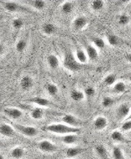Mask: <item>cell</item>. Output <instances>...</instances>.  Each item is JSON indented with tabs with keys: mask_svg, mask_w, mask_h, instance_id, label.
<instances>
[{
	"mask_svg": "<svg viewBox=\"0 0 131 159\" xmlns=\"http://www.w3.org/2000/svg\"><path fill=\"white\" fill-rule=\"evenodd\" d=\"M46 130L50 133L61 134V135H66L69 134H77L81 131L80 128H75L69 126L65 124H49L46 127Z\"/></svg>",
	"mask_w": 131,
	"mask_h": 159,
	"instance_id": "6da1fadb",
	"label": "cell"
},
{
	"mask_svg": "<svg viewBox=\"0 0 131 159\" xmlns=\"http://www.w3.org/2000/svg\"><path fill=\"white\" fill-rule=\"evenodd\" d=\"M13 127L15 131H17L25 137L32 138L36 137L38 134V130L33 126L24 125L20 124H14Z\"/></svg>",
	"mask_w": 131,
	"mask_h": 159,
	"instance_id": "7a4b0ae2",
	"label": "cell"
},
{
	"mask_svg": "<svg viewBox=\"0 0 131 159\" xmlns=\"http://www.w3.org/2000/svg\"><path fill=\"white\" fill-rule=\"evenodd\" d=\"M64 66L71 71H77L80 69L81 64L75 59V56L71 53L66 55L63 61Z\"/></svg>",
	"mask_w": 131,
	"mask_h": 159,
	"instance_id": "3957f363",
	"label": "cell"
},
{
	"mask_svg": "<svg viewBox=\"0 0 131 159\" xmlns=\"http://www.w3.org/2000/svg\"><path fill=\"white\" fill-rule=\"evenodd\" d=\"M131 107L129 104L124 103L118 106L116 110V117L119 120L126 119L129 115Z\"/></svg>",
	"mask_w": 131,
	"mask_h": 159,
	"instance_id": "277c9868",
	"label": "cell"
},
{
	"mask_svg": "<svg viewBox=\"0 0 131 159\" xmlns=\"http://www.w3.org/2000/svg\"><path fill=\"white\" fill-rule=\"evenodd\" d=\"M2 5L5 9L10 12H23V11H26V8L23 7V4H19L16 2L7 1L2 3Z\"/></svg>",
	"mask_w": 131,
	"mask_h": 159,
	"instance_id": "5b68a950",
	"label": "cell"
},
{
	"mask_svg": "<svg viewBox=\"0 0 131 159\" xmlns=\"http://www.w3.org/2000/svg\"><path fill=\"white\" fill-rule=\"evenodd\" d=\"M61 120L64 124L75 128H79V127L83 124V121L79 119L73 115L69 114L65 115L62 117Z\"/></svg>",
	"mask_w": 131,
	"mask_h": 159,
	"instance_id": "8992f818",
	"label": "cell"
},
{
	"mask_svg": "<svg viewBox=\"0 0 131 159\" xmlns=\"http://www.w3.org/2000/svg\"><path fill=\"white\" fill-rule=\"evenodd\" d=\"M5 115L11 119H20L23 116V112L20 109L16 107H7L4 111Z\"/></svg>",
	"mask_w": 131,
	"mask_h": 159,
	"instance_id": "52a82bcc",
	"label": "cell"
},
{
	"mask_svg": "<svg viewBox=\"0 0 131 159\" xmlns=\"http://www.w3.org/2000/svg\"><path fill=\"white\" fill-rule=\"evenodd\" d=\"M38 147L40 150L45 152L52 153L57 150V147L48 140H43L39 142Z\"/></svg>",
	"mask_w": 131,
	"mask_h": 159,
	"instance_id": "ba28073f",
	"label": "cell"
},
{
	"mask_svg": "<svg viewBox=\"0 0 131 159\" xmlns=\"http://www.w3.org/2000/svg\"><path fill=\"white\" fill-rule=\"evenodd\" d=\"M16 131L13 126L8 124H0V134L6 137H12L15 135Z\"/></svg>",
	"mask_w": 131,
	"mask_h": 159,
	"instance_id": "9c48e42d",
	"label": "cell"
},
{
	"mask_svg": "<svg viewBox=\"0 0 131 159\" xmlns=\"http://www.w3.org/2000/svg\"><path fill=\"white\" fill-rule=\"evenodd\" d=\"M58 139L66 145H72L77 142L78 137L76 134H69L59 137Z\"/></svg>",
	"mask_w": 131,
	"mask_h": 159,
	"instance_id": "30bf717a",
	"label": "cell"
},
{
	"mask_svg": "<svg viewBox=\"0 0 131 159\" xmlns=\"http://www.w3.org/2000/svg\"><path fill=\"white\" fill-rule=\"evenodd\" d=\"M88 24V19L84 16H79L73 21V27L76 30H81L84 29Z\"/></svg>",
	"mask_w": 131,
	"mask_h": 159,
	"instance_id": "8fae6325",
	"label": "cell"
},
{
	"mask_svg": "<svg viewBox=\"0 0 131 159\" xmlns=\"http://www.w3.org/2000/svg\"><path fill=\"white\" fill-rule=\"evenodd\" d=\"M108 125V120L104 116H99L93 121V126L97 130H103Z\"/></svg>",
	"mask_w": 131,
	"mask_h": 159,
	"instance_id": "7c38bea8",
	"label": "cell"
},
{
	"mask_svg": "<svg viewBox=\"0 0 131 159\" xmlns=\"http://www.w3.org/2000/svg\"><path fill=\"white\" fill-rule=\"evenodd\" d=\"M33 79L29 76V75H26L24 76L22 78V79L20 81V85L22 89L25 91H27L30 89L33 86Z\"/></svg>",
	"mask_w": 131,
	"mask_h": 159,
	"instance_id": "4fadbf2b",
	"label": "cell"
},
{
	"mask_svg": "<svg viewBox=\"0 0 131 159\" xmlns=\"http://www.w3.org/2000/svg\"><path fill=\"white\" fill-rule=\"evenodd\" d=\"M22 4H27L30 5L32 8L37 10H42L45 7L46 3L44 1L42 0H35V1H23V2H20Z\"/></svg>",
	"mask_w": 131,
	"mask_h": 159,
	"instance_id": "5bb4252c",
	"label": "cell"
},
{
	"mask_svg": "<svg viewBox=\"0 0 131 159\" xmlns=\"http://www.w3.org/2000/svg\"><path fill=\"white\" fill-rule=\"evenodd\" d=\"M75 57L77 61L80 64L86 63L88 61V57L86 52L81 49H77L75 51Z\"/></svg>",
	"mask_w": 131,
	"mask_h": 159,
	"instance_id": "9a60e30c",
	"label": "cell"
},
{
	"mask_svg": "<svg viewBox=\"0 0 131 159\" xmlns=\"http://www.w3.org/2000/svg\"><path fill=\"white\" fill-rule=\"evenodd\" d=\"M47 63L48 66L52 69H56L60 65L59 59L56 55L54 54H51L49 55L47 58Z\"/></svg>",
	"mask_w": 131,
	"mask_h": 159,
	"instance_id": "2e32d148",
	"label": "cell"
},
{
	"mask_svg": "<svg viewBox=\"0 0 131 159\" xmlns=\"http://www.w3.org/2000/svg\"><path fill=\"white\" fill-rule=\"evenodd\" d=\"M31 102L40 107H48L51 105V102L48 99L42 97H35L31 99Z\"/></svg>",
	"mask_w": 131,
	"mask_h": 159,
	"instance_id": "e0dca14e",
	"label": "cell"
},
{
	"mask_svg": "<svg viewBox=\"0 0 131 159\" xmlns=\"http://www.w3.org/2000/svg\"><path fill=\"white\" fill-rule=\"evenodd\" d=\"M86 53L88 59L91 60H95L98 57V51L93 45H89L86 49Z\"/></svg>",
	"mask_w": 131,
	"mask_h": 159,
	"instance_id": "ac0fdd59",
	"label": "cell"
},
{
	"mask_svg": "<svg viewBox=\"0 0 131 159\" xmlns=\"http://www.w3.org/2000/svg\"><path fill=\"white\" fill-rule=\"evenodd\" d=\"M84 150V149L81 148H70L66 151V155L69 158L75 157L82 153Z\"/></svg>",
	"mask_w": 131,
	"mask_h": 159,
	"instance_id": "d6986e66",
	"label": "cell"
},
{
	"mask_svg": "<svg viewBox=\"0 0 131 159\" xmlns=\"http://www.w3.org/2000/svg\"><path fill=\"white\" fill-rule=\"evenodd\" d=\"M44 114L43 110L39 107H37L31 111L30 116L32 119L38 120L43 119L44 117Z\"/></svg>",
	"mask_w": 131,
	"mask_h": 159,
	"instance_id": "ffe728a7",
	"label": "cell"
},
{
	"mask_svg": "<svg viewBox=\"0 0 131 159\" xmlns=\"http://www.w3.org/2000/svg\"><path fill=\"white\" fill-rule=\"evenodd\" d=\"M70 97L75 102H79L84 99L85 94L81 91L75 89L70 93Z\"/></svg>",
	"mask_w": 131,
	"mask_h": 159,
	"instance_id": "44dd1931",
	"label": "cell"
},
{
	"mask_svg": "<svg viewBox=\"0 0 131 159\" xmlns=\"http://www.w3.org/2000/svg\"><path fill=\"white\" fill-rule=\"evenodd\" d=\"M55 31L56 27L52 23H47L44 24L43 26V31L46 35H52Z\"/></svg>",
	"mask_w": 131,
	"mask_h": 159,
	"instance_id": "7402d4cb",
	"label": "cell"
},
{
	"mask_svg": "<svg viewBox=\"0 0 131 159\" xmlns=\"http://www.w3.org/2000/svg\"><path fill=\"white\" fill-rule=\"evenodd\" d=\"M11 154L13 159H20L23 157L25 155V152L22 148L16 147L12 150Z\"/></svg>",
	"mask_w": 131,
	"mask_h": 159,
	"instance_id": "603a6c76",
	"label": "cell"
},
{
	"mask_svg": "<svg viewBox=\"0 0 131 159\" xmlns=\"http://www.w3.org/2000/svg\"><path fill=\"white\" fill-rule=\"evenodd\" d=\"M126 90V85L122 81H118L114 84L113 91L115 93H121Z\"/></svg>",
	"mask_w": 131,
	"mask_h": 159,
	"instance_id": "cb8c5ba5",
	"label": "cell"
},
{
	"mask_svg": "<svg viewBox=\"0 0 131 159\" xmlns=\"http://www.w3.org/2000/svg\"><path fill=\"white\" fill-rule=\"evenodd\" d=\"M74 9V5L70 1H67L61 5V10L65 14H69Z\"/></svg>",
	"mask_w": 131,
	"mask_h": 159,
	"instance_id": "d4e9b609",
	"label": "cell"
},
{
	"mask_svg": "<svg viewBox=\"0 0 131 159\" xmlns=\"http://www.w3.org/2000/svg\"><path fill=\"white\" fill-rule=\"evenodd\" d=\"M111 139L115 141L125 142H126V139L124 138L122 133L118 131H114L111 135Z\"/></svg>",
	"mask_w": 131,
	"mask_h": 159,
	"instance_id": "484cf974",
	"label": "cell"
},
{
	"mask_svg": "<svg viewBox=\"0 0 131 159\" xmlns=\"http://www.w3.org/2000/svg\"><path fill=\"white\" fill-rule=\"evenodd\" d=\"M46 89H47V93L51 96L56 95L58 93V91H59L56 85L53 84V83H49V84H47Z\"/></svg>",
	"mask_w": 131,
	"mask_h": 159,
	"instance_id": "4316f807",
	"label": "cell"
},
{
	"mask_svg": "<svg viewBox=\"0 0 131 159\" xmlns=\"http://www.w3.org/2000/svg\"><path fill=\"white\" fill-rule=\"evenodd\" d=\"M113 156L114 159H127L125 157L121 149L117 146L114 147L113 149Z\"/></svg>",
	"mask_w": 131,
	"mask_h": 159,
	"instance_id": "83f0119b",
	"label": "cell"
},
{
	"mask_svg": "<svg viewBox=\"0 0 131 159\" xmlns=\"http://www.w3.org/2000/svg\"><path fill=\"white\" fill-rule=\"evenodd\" d=\"M104 7V2L101 0H95L92 1L91 3V7L95 11H99L103 9Z\"/></svg>",
	"mask_w": 131,
	"mask_h": 159,
	"instance_id": "f1b7e54d",
	"label": "cell"
},
{
	"mask_svg": "<svg viewBox=\"0 0 131 159\" xmlns=\"http://www.w3.org/2000/svg\"><path fill=\"white\" fill-rule=\"evenodd\" d=\"M107 42L111 46H117L120 43V39L117 35L109 34L107 37Z\"/></svg>",
	"mask_w": 131,
	"mask_h": 159,
	"instance_id": "f546056e",
	"label": "cell"
},
{
	"mask_svg": "<svg viewBox=\"0 0 131 159\" xmlns=\"http://www.w3.org/2000/svg\"><path fill=\"white\" fill-rule=\"evenodd\" d=\"M116 80V75L114 74H110L105 77L103 81L104 83L107 85H112L115 83Z\"/></svg>",
	"mask_w": 131,
	"mask_h": 159,
	"instance_id": "4dcf8cb0",
	"label": "cell"
},
{
	"mask_svg": "<svg viewBox=\"0 0 131 159\" xmlns=\"http://www.w3.org/2000/svg\"><path fill=\"white\" fill-rule=\"evenodd\" d=\"M26 47V41L25 40L21 39V40H19L17 42V43L16 44L15 48L18 52H22L23 51H25Z\"/></svg>",
	"mask_w": 131,
	"mask_h": 159,
	"instance_id": "1f68e13d",
	"label": "cell"
},
{
	"mask_svg": "<svg viewBox=\"0 0 131 159\" xmlns=\"http://www.w3.org/2000/svg\"><path fill=\"white\" fill-rule=\"evenodd\" d=\"M114 103V100L110 97H105L103 98L102 101V105L105 108H108L113 106Z\"/></svg>",
	"mask_w": 131,
	"mask_h": 159,
	"instance_id": "d6a6232c",
	"label": "cell"
},
{
	"mask_svg": "<svg viewBox=\"0 0 131 159\" xmlns=\"http://www.w3.org/2000/svg\"><path fill=\"white\" fill-rule=\"evenodd\" d=\"M130 21V17L127 14L121 15L118 19V23L121 26H125Z\"/></svg>",
	"mask_w": 131,
	"mask_h": 159,
	"instance_id": "836d02e7",
	"label": "cell"
},
{
	"mask_svg": "<svg viewBox=\"0 0 131 159\" xmlns=\"http://www.w3.org/2000/svg\"><path fill=\"white\" fill-rule=\"evenodd\" d=\"M93 46L96 48H103L105 47V42L104 40L101 38H95L93 40Z\"/></svg>",
	"mask_w": 131,
	"mask_h": 159,
	"instance_id": "e575fe53",
	"label": "cell"
},
{
	"mask_svg": "<svg viewBox=\"0 0 131 159\" xmlns=\"http://www.w3.org/2000/svg\"><path fill=\"white\" fill-rule=\"evenodd\" d=\"M95 151L96 153L101 156V157H105L107 155V150L105 146L102 145H97L95 148Z\"/></svg>",
	"mask_w": 131,
	"mask_h": 159,
	"instance_id": "d590c367",
	"label": "cell"
},
{
	"mask_svg": "<svg viewBox=\"0 0 131 159\" xmlns=\"http://www.w3.org/2000/svg\"><path fill=\"white\" fill-rule=\"evenodd\" d=\"M12 25L15 30H19L23 26V22L21 19L15 18L12 20Z\"/></svg>",
	"mask_w": 131,
	"mask_h": 159,
	"instance_id": "8d00e7d4",
	"label": "cell"
},
{
	"mask_svg": "<svg viewBox=\"0 0 131 159\" xmlns=\"http://www.w3.org/2000/svg\"><path fill=\"white\" fill-rule=\"evenodd\" d=\"M85 96H87L88 97H92L95 95L96 93V90L93 87H88L84 89Z\"/></svg>",
	"mask_w": 131,
	"mask_h": 159,
	"instance_id": "74e56055",
	"label": "cell"
},
{
	"mask_svg": "<svg viewBox=\"0 0 131 159\" xmlns=\"http://www.w3.org/2000/svg\"><path fill=\"white\" fill-rule=\"evenodd\" d=\"M131 129V120H127L121 125V130L128 131Z\"/></svg>",
	"mask_w": 131,
	"mask_h": 159,
	"instance_id": "f35d334b",
	"label": "cell"
},
{
	"mask_svg": "<svg viewBox=\"0 0 131 159\" xmlns=\"http://www.w3.org/2000/svg\"><path fill=\"white\" fill-rule=\"evenodd\" d=\"M126 58H127V61L131 63V53L128 54L126 56Z\"/></svg>",
	"mask_w": 131,
	"mask_h": 159,
	"instance_id": "ab89813d",
	"label": "cell"
},
{
	"mask_svg": "<svg viewBox=\"0 0 131 159\" xmlns=\"http://www.w3.org/2000/svg\"><path fill=\"white\" fill-rule=\"evenodd\" d=\"M3 51H4V47L2 45L0 44V55L2 53Z\"/></svg>",
	"mask_w": 131,
	"mask_h": 159,
	"instance_id": "60d3db41",
	"label": "cell"
},
{
	"mask_svg": "<svg viewBox=\"0 0 131 159\" xmlns=\"http://www.w3.org/2000/svg\"><path fill=\"white\" fill-rule=\"evenodd\" d=\"M131 120V111H130L129 115L128 116V117L125 119V120Z\"/></svg>",
	"mask_w": 131,
	"mask_h": 159,
	"instance_id": "b9f144b4",
	"label": "cell"
},
{
	"mask_svg": "<svg viewBox=\"0 0 131 159\" xmlns=\"http://www.w3.org/2000/svg\"><path fill=\"white\" fill-rule=\"evenodd\" d=\"M0 159H5L4 157L1 154H0Z\"/></svg>",
	"mask_w": 131,
	"mask_h": 159,
	"instance_id": "7bdbcfd3",
	"label": "cell"
},
{
	"mask_svg": "<svg viewBox=\"0 0 131 159\" xmlns=\"http://www.w3.org/2000/svg\"><path fill=\"white\" fill-rule=\"evenodd\" d=\"M129 80L131 82V74L129 75Z\"/></svg>",
	"mask_w": 131,
	"mask_h": 159,
	"instance_id": "ee69618b",
	"label": "cell"
},
{
	"mask_svg": "<svg viewBox=\"0 0 131 159\" xmlns=\"http://www.w3.org/2000/svg\"><path fill=\"white\" fill-rule=\"evenodd\" d=\"M1 142L0 141V146H1Z\"/></svg>",
	"mask_w": 131,
	"mask_h": 159,
	"instance_id": "f6af8a7d",
	"label": "cell"
},
{
	"mask_svg": "<svg viewBox=\"0 0 131 159\" xmlns=\"http://www.w3.org/2000/svg\"></svg>",
	"mask_w": 131,
	"mask_h": 159,
	"instance_id": "bcb514c9",
	"label": "cell"
}]
</instances>
